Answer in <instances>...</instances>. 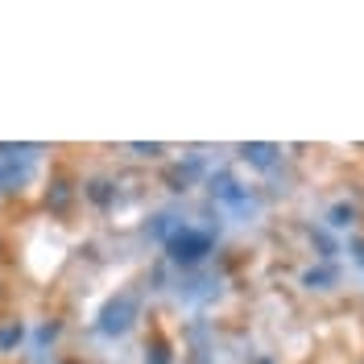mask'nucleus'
Returning a JSON list of instances; mask_svg holds the SVG:
<instances>
[{"label": "nucleus", "mask_w": 364, "mask_h": 364, "mask_svg": "<svg viewBox=\"0 0 364 364\" xmlns=\"http://www.w3.org/2000/svg\"><path fill=\"white\" fill-rule=\"evenodd\" d=\"M38 145H0V195L17 191L29 182L33 166H38Z\"/></svg>", "instance_id": "obj_1"}, {"label": "nucleus", "mask_w": 364, "mask_h": 364, "mask_svg": "<svg viewBox=\"0 0 364 364\" xmlns=\"http://www.w3.org/2000/svg\"><path fill=\"white\" fill-rule=\"evenodd\" d=\"M133 154H141V158H154V154H161V145H133Z\"/></svg>", "instance_id": "obj_7"}, {"label": "nucleus", "mask_w": 364, "mask_h": 364, "mask_svg": "<svg viewBox=\"0 0 364 364\" xmlns=\"http://www.w3.org/2000/svg\"><path fill=\"white\" fill-rule=\"evenodd\" d=\"M104 186H108V182H91V199H95V203H108V191H104Z\"/></svg>", "instance_id": "obj_6"}, {"label": "nucleus", "mask_w": 364, "mask_h": 364, "mask_svg": "<svg viewBox=\"0 0 364 364\" xmlns=\"http://www.w3.org/2000/svg\"><path fill=\"white\" fill-rule=\"evenodd\" d=\"M352 220V207H336V224H348Z\"/></svg>", "instance_id": "obj_9"}, {"label": "nucleus", "mask_w": 364, "mask_h": 364, "mask_svg": "<svg viewBox=\"0 0 364 364\" xmlns=\"http://www.w3.org/2000/svg\"><path fill=\"white\" fill-rule=\"evenodd\" d=\"M149 364H166V343H154V360H149Z\"/></svg>", "instance_id": "obj_8"}, {"label": "nucleus", "mask_w": 364, "mask_h": 364, "mask_svg": "<svg viewBox=\"0 0 364 364\" xmlns=\"http://www.w3.org/2000/svg\"><path fill=\"white\" fill-rule=\"evenodd\" d=\"M133 323H136V294L133 290L108 298V306L100 311V331H104V336H124Z\"/></svg>", "instance_id": "obj_3"}, {"label": "nucleus", "mask_w": 364, "mask_h": 364, "mask_svg": "<svg viewBox=\"0 0 364 364\" xmlns=\"http://www.w3.org/2000/svg\"><path fill=\"white\" fill-rule=\"evenodd\" d=\"M166 249H170V257H174L178 265H195V261H203L207 252H211V232H199V228H178V232L166 240Z\"/></svg>", "instance_id": "obj_2"}, {"label": "nucleus", "mask_w": 364, "mask_h": 364, "mask_svg": "<svg viewBox=\"0 0 364 364\" xmlns=\"http://www.w3.org/2000/svg\"><path fill=\"white\" fill-rule=\"evenodd\" d=\"M240 154H245V161H252V166H273V158H277V145H245Z\"/></svg>", "instance_id": "obj_4"}, {"label": "nucleus", "mask_w": 364, "mask_h": 364, "mask_svg": "<svg viewBox=\"0 0 364 364\" xmlns=\"http://www.w3.org/2000/svg\"><path fill=\"white\" fill-rule=\"evenodd\" d=\"M17 340H21V323H9V327H0V352L17 348Z\"/></svg>", "instance_id": "obj_5"}]
</instances>
